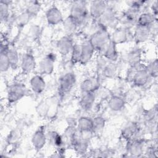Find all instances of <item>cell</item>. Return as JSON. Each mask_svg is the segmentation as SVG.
I'll return each mask as SVG.
<instances>
[{
    "label": "cell",
    "instance_id": "cell-1",
    "mask_svg": "<svg viewBox=\"0 0 158 158\" xmlns=\"http://www.w3.org/2000/svg\"><path fill=\"white\" fill-rule=\"evenodd\" d=\"M110 36L107 30L101 27L90 37L89 41L96 51L102 54L110 41Z\"/></svg>",
    "mask_w": 158,
    "mask_h": 158
},
{
    "label": "cell",
    "instance_id": "cell-2",
    "mask_svg": "<svg viewBox=\"0 0 158 158\" xmlns=\"http://www.w3.org/2000/svg\"><path fill=\"white\" fill-rule=\"evenodd\" d=\"M69 15L73 19L78 26L85 23L89 15L86 2L83 1H77L72 4Z\"/></svg>",
    "mask_w": 158,
    "mask_h": 158
},
{
    "label": "cell",
    "instance_id": "cell-3",
    "mask_svg": "<svg viewBox=\"0 0 158 158\" xmlns=\"http://www.w3.org/2000/svg\"><path fill=\"white\" fill-rule=\"evenodd\" d=\"M98 21L101 27L106 29L107 28L115 29L117 28L119 19H118L115 11L112 8L107 7Z\"/></svg>",
    "mask_w": 158,
    "mask_h": 158
},
{
    "label": "cell",
    "instance_id": "cell-4",
    "mask_svg": "<svg viewBox=\"0 0 158 158\" xmlns=\"http://www.w3.org/2000/svg\"><path fill=\"white\" fill-rule=\"evenodd\" d=\"M76 76L72 72H67L62 75L59 80V93L62 96L68 94L76 83Z\"/></svg>",
    "mask_w": 158,
    "mask_h": 158
},
{
    "label": "cell",
    "instance_id": "cell-5",
    "mask_svg": "<svg viewBox=\"0 0 158 158\" xmlns=\"http://www.w3.org/2000/svg\"><path fill=\"white\" fill-rule=\"evenodd\" d=\"M27 88L20 83L11 85L7 92V100L9 103H14L22 99L26 94Z\"/></svg>",
    "mask_w": 158,
    "mask_h": 158
},
{
    "label": "cell",
    "instance_id": "cell-6",
    "mask_svg": "<svg viewBox=\"0 0 158 158\" xmlns=\"http://www.w3.org/2000/svg\"><path fill=\"white\" fill-rule=\"evenodd\" d=\"M56 56L52 53H49L43 57L38 64V70L43 75H51L54 69Z\"/></svg>",
    "mask_w": 158,
    "mask_h": 158
},
{
    "label": "cell",
    "instance_id": "cell-7",
    "mask_svg": "<svg viewBox=\"0 0 158 158\" xmlns=\"http://www.w3.org/2000/svg\"><path fill=\"white\" fill-rule=\"evenodd\" d=\"M46 19L49 25H57L64 21L60 10L56 6H52L46 12Z\"/></svg>",
    "mask_w": 158,
    "mask_h": 158
},
{
    "label": "cell",
    "instance_id": "cell-8",
    "mask_svg": "<svg viewBox=\"0 0 158 158\" xmlns=\"http://www.w3.org/2000/svg\"><path fill=\"white\" fill-rule=\"evenodd\" d=\"M73 45L74 43L72 37L65 35L57 41L56 48L62 56H67L71 52Z\"/></svg>",
    "mask_w": 158,
    "mask_h": 158
},
{
    "label": "cell",
    "instance_id": "cell-9",
    "mask_svg": "<svg viewBox=\"0 0 158 158\" xmlns=\"http://www.w3.org/2000/svg\"><path fill=\"white\" fill-rule=\"evenodd\" d=\"M107 4L104 1H92L89 10V15L91 18L98 20L107 7Z\"/></svg>",
    "mask_w": 158,
    "mask_h": 158
},
{
    "label": "cell",
    "instance_id": "cell-10",
    "mask_svg": "<svg viewBox=\"0 0 158 158\" xmlns=\"http://www.w3.org/2000/svg\"><path fill=\"white\" fill-rule=\"evenodd\" d=\"M100 86L99 80L96 77H90L85 78L80 84V90L83 93H95Z\"/></svg>",
    "mask_w": 158,
    "mask_h": 158
},
{
    "label": "cell",
    "instance_id": "cell-11",
    "mask_svg": "<svg viewBox=\"0 0 158 158\" xmlns=\"http://www.w3.org/2000/svg\"><path fill=\"white\" fill-rule=\"evenodd\" d=\"M152 26H142L136 25L133 37L137 43L146 41L151 36Z\"/></svg>",
    "mask_w": 158,
    "mask_h": 158
},
{
    "label": "cell",
    "instance_id": "cell-12",
    "mask_svg": "<svg viewBox=\"0 0 158 158\" xmlns=\"http://www.w3.org/2000/svg\"><path fill=\"white\" fill-rule=\"evenodd\" d=\"M35 57L31 53L24 54L20 60V68L23 73L27 74L31 72L36 67Z\"/></svg>",
    "mask_w": 158,
    "mask_h": 158
},
{
    "label": "cell",
    "instance_id": "cell-13",
    "mask_svg": "<svg viewBox=\"0 0 158 158\" xmlns=\"http://www.w3.org/2000/svg\"><path fill=\"white\" fill-rule=\"evenodd\" d=\"M149 78L150 77L145 70L144 66H140L134 73L131 81L136 86L142 87L148 83Z\"/></svg>",
    "mask_w": 158,
    "mask_h": 158
},
{
    "label": "cell",
    "instance_id": "cell-14",
    "mask_svg": "<svg viewBox=\"0 0 158 158\" xmlns=\"http://www.w3.org/2000/svg\"><path fill=\"white\" fill-rule=\"evenodd\" d=\"M127 142V149L128 153L134 157H139L143 154L144 144L142 139L135 138Z\"/></svg>",
    "mask_w": 158,
    "mask_h": 158
},
{
    "label": "cell",
    "instance_id": "cell-15",
    "mask_svg": "<svg viewBox=\"0 0 158 158\" xmlns=\"http://www.w3.org/2000/svg\"><path fill=\"white\" fill-rule=\"evenodd\" d=\"M139 133V127L137 123L130 122L128 123L122 129L121 135L126 141L135 139L137 135Z\"/></svg>",
    "mask_w": 158,
    "mask_h": 158
},
{
    "label": "cell",
    "instance_id": "cell-16",
    "mask_svg": "<svg viewBox=\"0 0 158 158\" xmlns=\"http://www.w3.org/2000/svg\"><path fill=\"white\" fill-rule=\"evenodd\" d=\"M81 53L80 64L81 65H86L92 59L96 51L89 40L85 41L81 44Z\"/></svg>",
    "mask_w": 158,
    "mask_h": 158
},
{
    "label": "cell",
    "instance_id": "cell-17",
    "mask_svg": "<svg viewBox=\"0 0 158 158\" xmlns=\"http://www.w3.org/2000/svg\"><path fill=\"white\" fill-rule=\"evenodd\" d=\"M47 141V136L43 128L40 127L33 133L31 138V143L37 151L41 150L46 144Z\"/></svg>",
    "mask_w": 158,
    "mask_h": 158
},
{
    "label": "cell",
    "instance_id": "cell-18",
    "mask_svg": "<svg viewBox=\"0 0 158 158\" xmlns=\"http://www.w3.org/2000/svg\"><path fill=\"white\" fill-rule=\"evenodd\" d=\"M128 30L123 27L115 28L110 36V40L116 45L125 43L128 41Z\"/></svg>",
    "mask_w": 158,
    "mask_h": 158
},
{
    "label": "cell",
    "instance_id": "cell-19",
    "mask_svg": "<svg viewBox=\"0 0 158 158\" xmlns=\"http://www.w3.org/2000/svg\"><path fill=\"white\" fill-rule=\"evenodd\" d=\"M30 85L31 90L35 94L42 93L46 88V82L41 75L33 76L30 80Z\"/></svg>",
    "mask_w": 158,
    "mask_h": 158
},
{
    "label": "cell",
    "instance_id": "cell-20",
    "mask_svg": "<svg viewBox=\"0 0 158 158\" xmlns=\"http://www.w3.org/2000/svg\"><path fill=\"white\" fill-rule=\"evenodd\" d=\"M81 96L79 101V105L80 107L85 111L89 110L95 101L96 96L94 93H81Z\"/></svg>",
    "mask_w": 158,
    "mask_h": 158
},
{
    "label": "cell",
    "instance_id": "cell-21",
    "mask_svg": "<svg viewBox=\"0 0 158 158\" xmlns=\"http://www.w3.org/2000/svg\"><path fill=\"white\" fill-rule=\"evenodd\" d=\"M101 54L107 60L115 62L118 57V52L117 49V45L114 44L112 41H110Z\"/></svg>",
    "mask_w": 158,
    "mask_h": 158
},
{
    "label": "cell",
    "instance_id": "cell-22",
    "mask_svg": "<svg viewBox=\"0 0 158 158\" xmlns=\"http://www.w3.org/2000/svg\"><path fill=\"white\" fill-rule=\"evenodd\" d=\"M77 128L83 133L92 132L93 118L86 116L80 117L77 120Z\"/></svg>",
    "mask_w": 158,
    "mask_h": 158
},
{
    "label": "cell",
    "instance_id": "cell-23",
    "mask_svg": "<svg viewBox=\"0 0 158 158\" xmlns=\"http://www.w3.org/2000/svg\"><path fill=\"white\" fill-rule=\"evenodd\" d=\"M9 48L7 44L1 43V56H0V70L1 72H7L10 68V65L7 56V50Z\"/></svg>",
    "mask_w": 158,
    "mask_h": 158
},
{
    "label": "cell",
    "instance_id": "cell-24",
    "mask_svg": "<svg viewBox=\"0 0 158 158\" xmlns=\"http://www.w3.org/2000/svg\"><path fill=\"white\" fill-rule=\"evenodd\" d=\"M141 51L139 49H133L129 51L126 55V60L130 67L141 64Z\"/></svg>",
    "mask_w": 158,
    "mask_h": 158
},
{
    "label": "cell",
    "instance_id": "cell-25",
    "mask_svg": "<svg viewBox=\"0 0 158 158\" xmlns=\"http://www.w3.org/2000/svg\"><path fill=\"white\" fill-rule=\"evenodd\" d=\"M156 20L157 17L153 15L151 12H144L140 13L139 15L136 22V25L142 26H152Z\"/></svg>",
    "mask_w": 158,
    "mask_h": 158
},
{
    "label": "cell",
    "instance_id": "cell-26",
    "mask_svg": "<svg viewBox=\"0 0 158 158\" xmlns=\"http://www.w3.org/2000/svg\"><path fill=\"white\" fill-rule=\"evenodd\" d=\"M125 105V99L120 96L114 95L110 97L108 102V106L110 110L118 112L122 110Z\"/></svg>",
    "mask_w": 158,
    "mask_h": 158
},
{
    "label": "cell",
    "instance_id": "cell-27",
    "mask_svg": "<svg viewBox=\"0 0 158 158\" xmlns=\"http://www.w3.org/2000/svg\"><path fill=\"white\" fill-rule=\"evenodd\" d=\"M62 24L63 28L65 33H66V35H69L70 36L75 33V31L79 27L77 22L70 15H69L64 20Z\"/></svg>",
    "mask_w": 158,
    "mask_h": 158
},
{
    "label": "cell",
    "instance_id": "cell-28",
    "mask_svg": "<svg viewBox=\"0 0 158 158\" xmlns=\"http://www.w3.org/2000/svg\"><path fill=\"white\" fill-rule=\"evenodd\" d=\"M9 60L10 65V68L16 69L19 65L20 58L17 50L14 48H9L7 52Z\"/></svg>",
    "mask_w": 158,
    "mask_h": 158
},
{
    "label": "cell",
    "instance_id": "cell-29",
    "mask_svg": "<svg viewBox=\"0 0 158 158\" xmlns=\"http://www.w3.org/2000/svg\"><path fill=\"white\" fill-rule=\"evenodd\" d=\"M103 75L107 78H113L117 72V67L115 62L108 61L101 70Z\"/></svg>",
    "mask_w": 158,
    "mask_h": 158
},
{
    "label": "cell",
    "instance_id": "cell-30",
    "mask_svg": "<svg viewBox=\"0 0 158 158\" xmlns=\"http://www.w3.org/2000/svg\"><path fill=\"white\" fill-rule=\"evenodd\" d=\"M41 3L39 1H31L27 4L25 10L31 15V17H33L37 15L41 10Z\"/></svg>",
    "mask_w": 158,
    "mask_h": 158
},
{
    "label": "cell",
    "instance_id": "cell-31",
    "mask_svg": "<svg viewBox=\"0 0 158 158\" xmlns=\"http://www.w3.org/2000/svg\"><path fill=\"white\" fill-rule=\"evenodd\" d=\"M144 69L150 77L156 78L158 75V61L157 59L150 62L146 65H144Z\"/></svg>",
    "mask_w": 158,
    "mask_h": 158
},
{
    "label": "cell",
    "instance_id": "cell-32",
    "mask_svg": "<svg viewBox=\"0 0 158 158\" xmlns=\"http://www.w3.org/2000/svg\"><path fill=\"white\" fill-rule=\"evenodd\" d=\"M81 44H74L73 48L71 51L70 60L73 64H80L81 59Z\"/></svg>",
    "mask_w": 158,
    "mask_h": 158
},
{
    "label": "cell",
    "instance_id": "cell-33",
    "mask_svg": "<svg viewBox=\"0 0 158 158\" xmlns=\"http://www.w3.org/2000/svg\"><path fill=\"white\" fill-rule=\"evenodd\" d=\"M106 121L104 118L98 116L93 118V128L92 133H98L102 131L104 128Z\"/></svg>",
    "mask_w": 158,
    "mask_h": 158
},
{
    "label": "cell",
    "instance_id": "cell-34",
    "mask_svg": "<svg viewBox=\"0 0 158 158\" xmlns=\"http://www.w3.org/2000/svg\"><path fill=\"white\" fill-rule=\"evenodd\" d=\"M9 1H1L0 2V18L1 22L6 21L9 16Z\"/></svg>",
    "mask_w": 158,
    "mask_h": 158
},
{
    "label": "cell",
    "instance_id": "cell-35",
    "mask_svg": "<svg viewBox=\"0 0 158 158\" xmlns=\"http://www.w3.org/2000/svg\"><path fill=\"white\" fill-rule=\"evenodd\" d=\"M47 139L49 138L50 141L55 146L60 148L64 143L63 138L57 132L52 131L49 132L48 135H46Z\"/></svg>",
    "mask_w": 158,
    "mask_h": 158
},
{
    "label": "cell",
    "instance_id": "cell-36",
    "mask_svg": "<svg viewBox=\"0 0 158 158\" xmlns=\"http://www.w3.org/2000/svg\"><path fill=\"white\" fill-rule=\"evenodd\" d=\"M31 17V15L26 10L22 12L16 18V23L17 26L20 28H23L29 22Z\"/></svg>",
    "mask_w": 158,
    "mask_h": 158
},
{
    "label": "cell",
    "instance_id": "cell-37",
    "mask_svg": "<svg viewBox=\"0 0 158 158\" xmlns=\"http://www.w3.org/2000/svg\"><path fill=\"white\" fill-rule=\"evenodd\" d=\"M151 13L154 15L156 17L157 16V12H158V2L157 1H155L152 2L151 6Z\"/></svg>",
    "mask_w": 158,
    "mask_h": 158
}]
</instances>
